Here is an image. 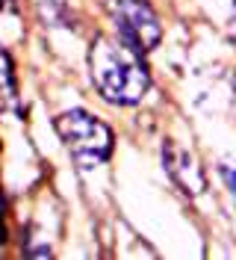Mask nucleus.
Segmentation results:
<instances>
[{"mask_svg": "<svg viewBox=\"0 0 236 260\" xmlns=\"http://www.w3.org/2000/svg\"><path fill=\"white\" fill-rule=\"evenodd\" d=\"M89 71L94 89L118 107L139 104L151 86V71L142 62V50L127 45L121 36L94 39L89 48Z\"/></svg>", "mask_w": 236, "mask_h": 260, "instance_id": "1", "label": "nucleus"}, {"mask_svg": "<svg viewBox=\"0 0 236 260\" xmlns=\"http://www.w3.org/2000/svg\"><path fill=\"white\" fill-rule=\"evenodd\" d=\"M56 130L62 136V142L68 145V151L74 154V160L83 166H94L104 162L112 154V130L89 115L86 110H71L56 118Z\"/></svg>", "mask_w": 236, "mask_h": 260, "instance_id": "2", "label": "nucleus"}, {"mask_svg": "<svg viewBox=\"0 0 236 260\" xmlns=\"http://www.w3.org/2000/svg\"><path fill=\"white\" fill-rule=\"evenodd\" d=\"M107 9H110V18L115 24V32L127 45H133L142 53H148L159 45L162 27H159V18L148 0H107Z\"/></svg>", "mask_w": 236, "mask_h": 260, "instance_id": "3", "label": "nucleus"}, {"mask_svg": "<svg viewBox=\"0 0 236 260\" xmlns=\"http://www.w3.org/2000/svg\"><path fill=\"white\" fill-rule=\"evenodd\" d=\"M162 162H165V172L172 175V180L186 195H201L207 189L204 169L198 166V160L189 151H183V148H177L174 142H168V145L162 148Z\"/></svg>", "mask_w": 236, "mask_h": 260, "instance_id": "4", "label": "nucleus"}, {"mask_svg": "<svg viewBox=\"0 0 236 260\" xmlns=\"http://www.w3.org/2000/svg\"><path fill=\"white\" fill-rule=\"evenodd\" d=\"M15 98V80H12V62L9 56L0 50V101Z\"/></svg>", "mask_w": 236, "mask_h": 260, "instance_id": "5", "label": "nucleus"}, {"mask_svg": "<svg viewBox=\"0 0 236 260\" xmlns=\"http://www.w3.org/2000/svg\"><path fill=\"white\" fill-rule=\"evenodd\" d=\"M6 243V228H3V222H0V245Z\"/></svg>", "mask_w": 236, "mask_h": 260, "instance_id": "6", "label": "nucleus"}, {"mask_svg": "<svg viewBox=\"0 0 236 260\" xmlns=\"http://www.w3.org/2000/svg\"><path fill=\"white\" fill-rule=\"evenodd\" d=\"M230 24H233V30H236V0H233V21Z\"/></svg>", "mask_w": 236, "mask_h": 260, "instance_id": "7", "label": "nucleus"}, {"mask_svg": "<svg viewBox=\"0 0 236 260\" xmlns=\"http://www.w3.org/2000/svg\"><path fill=\"white\" fill-rule=\"evenodd\" d=\"M0 216H3V192H0Z\"/></svg>", "mask_w": 236, "mask_h": 260, "instance_id": "8", "label": "nucleus"}]
</instances>
